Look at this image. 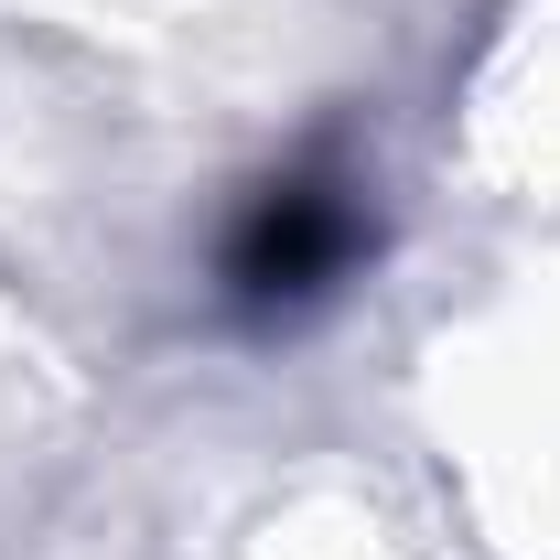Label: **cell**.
I'll return each mask as SVG.
<instances>
[{
	"label": "cell",
	"instance_id": "6da1fadb",
	"mask_svg": "<svg viewBox=\"0 0 560 560\" xmlns=\"http://www.w3.org/2000/svg\"><path fill=\"white\" fill-rule=\"evenodd\" d=\"M377 248V206H366V173L346 162V140H313L270 162L237 215H226V248H215V302L237 324H313L335 291L355 280V259Z\"/></svg>",
	"mask_w": 560,
	"mask_h": 560
}]
</instances>
